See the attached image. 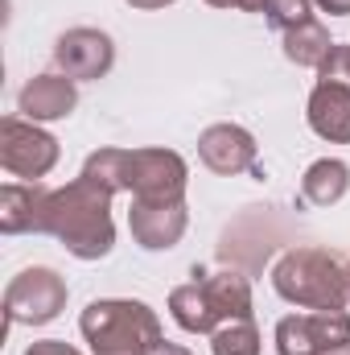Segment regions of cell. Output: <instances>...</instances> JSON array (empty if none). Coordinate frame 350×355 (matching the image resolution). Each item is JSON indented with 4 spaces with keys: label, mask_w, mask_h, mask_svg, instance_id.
<instances>
[{
    "label": "cell",
    "mask_w": 350,
    "mask_h": 355,
    "mask_svg": "<svg viewBox=\"0 0 350 355\" xmlns=\"http://www.w3.org/2000/svg\"><path fill=\"white\" fill-rule=\"evenodd\" d=\"M111 198L116 190L79 174L75 182L58 186L46 194V215H42V236H54L71 257L99 261L116 244V223H111Z\"/></svg>",
    "instance_id": "6da1fadb"
},
{
    "label": "cell",
    "mask_w": 350,
    "mask_h": 355,
    "mask_svg": "<svg viewBox=\"0 0 350 355\" xmlns=\"http://www.w3.org/2000/svg\"><path fill=\"white\" fill-rule=\"evenodd\" d=\"M83 174L116 194L128 190L140 202H185L190 186V170L174 149H99L87 157Z\"/></svg>",
    "instance_id": "7a4b0ae2"
},
{
    "label": "cell",
    "mask_w": 350,
    "mask_h": 355,
    "mask_svg": "<svg viewBox=\"0 0 350 355\" xmlns=\"http://www.w3.org/2000/svg\"><path fill=\"white\" fill-rule=\"evenodd\" d=\"M79 331L91 343V355H149L161 335V318L132 297H99L79 318Z\"/></svg>",
    "instance_id": "3957f363"
},
{
    "label": "cell",
    "mask_w": 350,
    "mask_h": 355,
    "mask_svg": "<svg viewBox=\"0 0 350 355\" xmlns=\"http://www.w3.org/2000/svg\"><path fill=\"white\" fill-rule=\"evenodd\" d=\"M272 289L305 310H342L350 302L347 268L326 248H288L272 265Z\"/></svg>",
    "instance_id": "277c9868"
},
{
    "label": "cell",
    "mask_w": 350,
    "mask_h": 355,
    "mask_svg": "<svg viewBox=\"0 0 350 355\" xmlns=\"http://www.w3.org/2000/svg\"><path fill=\"white\" fill-rule=\"evenodd\" d=\"M66 310V281L54 268H25L4 289V318L8 327H46Z\"/></svg>",
    "instance_id": "5b68a950"
},
{
    "label": "cell",
    "mask_w": 350,
    "mask_h": 355,
    "mask_svg": "<svg viewBox=\"0 0 350 355\" xmlns=\"http://www.w3.org/2000/svg\"><path fill=\"white\" fill-rule=\"evenodd\" d=\"M0 166L12 178L37 182L58 166V141L46 128H37L33 120L4 116L0 120Z\"/></svg>",
    "instance_id": "8992f818"
},
{
    "label": "cell",
    "mask_w": 350,
    "mask_h": 355,
    "mask_svg": "<svg viewBox=\"0 0 350 355\" xmlns=\"http://www.w3.org/2000/svg\"><path fill=\"white\" fill-rule=\"evenodd\" d=\"M350 343L347 310H313L288 314L276 322V352L280 355H334Z\"/></svg>",
    "instance_id": "52a82bcc"
},
{
    "label": "cell",
    "mask_w": 350,
    "mask_h": 355,
    "mask_svg": "<svg viewBox=\"0 0 350 355\" xmlns=\"http://www.w3.org/2000/svg\"><path fill=\"white\" fill-rule=\"evenodd\" d=\"M54 62L66 79H103L116 62V46L103 29H66L54 42Z\"/></svg>",
    "instance_id": "ba28073f"
},
{
    "label": "cell",
    "mask_w": 350,
    "mask_h": 355,
    "mask_svg": "<svg viewBox=\"0 0 350 355\" xmlns=\"http://www.w3.org/2000/svg\"><path fill=\"white\" fill-rule=\"evenodd\" d=\"M128 227L145 252H169L190 227V211H185V202H140V198H132Z\"/></svg>",
    "instance_id": "9c48e42d"
},
{
    "label": "cell",
    "mask_w": 350,
    "mask_h": 355,
    "mask_svg": "<svg viewBox=\"0 0 350 355\" xmlns=\"http://www.w3.org/2000/svg\"><path fill=\"white\" fill-rule=\"evenodd\" d=\"M198 157L206 170L223 178L248 174L256 166V137L239 124H210L202 137H198Z\"/></svg>",
    "instance_id": "30bf717a"
},
{
    "label": "cell",
    "mask_w": 350,
    "mask_h": 355,
    "mask_svg": "<svg viewBox=\"0 0 350 355\" xmlns=\"http://www.w3.org/2000/svg\"><path fill=\"white\" fill-rule=\"evenodd\" d=\"M79 103V87L66 75H37L29 79L17 95V112L33 124H50V120H66Z\"/></svg>",
    "instance_id": "8fae6325"
},
{
    "label": "cell",
    "mask_w": 350,
    "mask_h": 355,
    "mask_svg": "<svg viewBox=\"0 0 350 355\" xmlns=\"http://www.w3.org/2000/svg\"><path fill=\"white\" fill-rule=\"evenodd\" d=\"M309 128L330 141V145H350V87L347 83H322L309 91Z\"/></svg>",
    "instance_id": "7c38bea8"
},
{
    "label": "cell",
    "mask_w": 350,
    "mask_h": 355,
    "mask_svg": "<svg viewBox=\"0 0 350 355\" xmlns=\"http://www.w3.org/2000/svg\"><path fill=\"white\" fill-rule=\"evenodd\" d=\"M46 186H21V182H4L0 186V232L4 236H25L37 232L42 236V215H46Z\"/></svg>",
    "instance_id": "4fadbf2b"
},
{
    "label": "cell",
    "mask_w": 350,
    "mask_h": 355,
    "mask_svg": "<svg viewBox=\"0 0 350 355\" xmlns=\"http://www.w3.org/2000/svg\"><path fill=\"white\" fill-rule=\"evenodd\" d=\"M169 314L181 331L190 335H214L223 322L210 306V293H206V281H190V285H177L169 293Z\"/></svg>",
    "instance_id": "5bb4252c"
},
{
    "label": "cell",
    "mask_w": 350,
    "mask_h": 355,
    "mask_svg": "<svg viewBox=\"0 0 350 355\" xmlns=\"http://www.w3.org/2000/svg\"><path fill=\"white\" fill-rule=\"evenodd\" d=\"M206 281V293H210V306L219 314V322H235V318H252V285L243 272H210L202 277Z\"/></svg>",
    "instance_id": "9a60e30c"
},
{
    "label": "cell",
    "mask_w": 350,
    "mask_h": 355,
    "mask_svg": "<svg viewBox=\"0 0 350 355\" xmlns=\"http://www.w3.org/2000/svg\"><path fill=\"white\" fill-rule=\"evenodd\" d=\"M350 190V166L347 162H338V157H322V162H313L305 178H301V194L313 202V207H334V202H342Z\"/></svg>",
    "instance_id": "2e32d148"
},
{
    "label": "cell",
    "mask_w": 350,
    "mask_h": 355,
    "mask_svg": "<svg viewBox=\"0 0 350 355\" xmlns=\"http://www.w3.org/2000/svg\"><path fill=\"white\" fill-rule=\"evenodd\" d=\"M330 50H334V42H330V29L322 21H305V25L284 33V58L297 62V67H313L317 71L330 58Z\"/></svg>",
    "instance_id": "e0dca14e"
},
{
    "label": "cell",
    "mask_w": 350,
    "mask_h": 355,
    "mask_svg": "<svg viewBox=\"0 0 350 355\" xmlns=\"http://www.w3.org/2000/svg\"><path fill=\"white\" fill-rule=\"evenodd\" d=\"M210 352L214 355H260V331H256V322L252 318L223 322L210 335Z\"/></svg>",
    "instance_id": "ac0fdd59"
},
{
    "label": "cell",
    "mask_w": 350,
    "mask_h": 355,
    "mask_svg": "<svg viewBox=\"0 0 350 355\" xmlns=\"http://www.w3.org/2000/svg\"><path fill=\"white\" fill-rule=\"evenodd\" d=\"M309 8H313V0H264V21L272 25V29H280V33H288V29H297V25H305V21H313L309 17Z\"/></svg>",
    "instance_id": "d6986e66"
},
{
    "label": "cell",
    "mask_w": 350,
    "mask_h": 355,
    "mask_svg": "<svg viewBox=\"0 0 350 355\" xmlns=\"http://www.w3.org/2000/svg\"><path fill=\"white\" fill-rule=\"evenodd\" d=\"M317 79H322V83H347V87H350V46L334 42L330 58L317 67Z\"/></svg>",
    "instance_id": "ffe728a7"
},
{
    "label": "cell",
    "mask_w": 350,
    "mask_h": 355,
    "mask_svg": "<svg viewBox=\"0 0 350 355\" xmlns=\"http://www.w3.org/2000/svg\"><path fill=\"white\" fill-rule=\"evenodd\" d=\"M25 355H83V352L71 347V343H62V339H42V343H29Z\"/></svg>",
    "instance_id": "44dd1931"
},
{
    "label": "cell",
    "mask_w": 350,
    "mask_h": 355,
    "mask_svg": "<svg viewBox=\"0 0 350 355\" xmlns=\"http://www.w3.org/2000/svg\"><path fill=\"white\" fill-rule=\"evenodd\" d=\"M313 4L330 17H350V0H313Z\"/></svg>",
    "instance_id": "7402d4cb"
},
{
    "label": "cell",
    "mask_w": 350,
    "mask_h": 355,
    "mask_svg": "<svg viewBox=\"0 0 350 355\" xmlns=\"http://www.w3.org/2000/svg\"><path fill=\"white\" fill-rule=\"evenodd\" d=\"M124 4H132V8H145V12H153V8H165V4H174V0H124Z\"/></svg>",
    "instance_id": "603a6c76"
},
{
    "label": "cell",
    "mask_w": 350,
    "mask_h": 355,
    "mask_svg": "<svg viewBox=\"0 0 350 355\" xmlns=\"http://www.w3.org/2000/svg\"><path fill=\"white\" fill-rule=\"evenodd\" d=\"M149 355H194V352H185V347H177V343H157Z\"/></svg>",
    "instance_id": "cb8c5ba5"
},
{
    "label": "cell",
    "mask_w": 350,
    "mask_h": 355,
    "mask_svg": "<svg viewBox=\"0 0 350 355\" xmlns=\"http://www.w3.org/2000/svg\"><path fill=\"white\" fill-rule=\"evenodd\" d=\"M235 8H243V12H260L264 0H235Z\"/></svg>",
    "instance_id": "d4e9b609"
},
{
    "label": "cell",
    "mask_w": 350,
    "mask_h": 355,
    "mask_svg": "<svg viewBox=\"0 0 350 355\" xmlns=\"http://www.w3.org/2000/svg\"><path fill=\"white\" fill-rule=\"evenodd\" d=\"M206 4H214V8H235V0H206Z\"/></svg>",
    "instance_id": "484cf974"
},
{
    "label": "cell",
    "mask_w": 350,
    "mask_h": 355,
    "mask_svg": "<svg viewBox=\"0 0 350 355\" xmlns=\"http://www.w3.org/2000/svg\"><path fill=\"white\" fill-rule=\"evenodd\" d=\"M334 355H350V343H347V347H342V352H334Z\"/></svg>",
    "instance_id": "4316f807"
},
{
    "label": "cell",
    "mask_w": 350,
    "mask_h": 355,
    "mask_svg": "<svg viewBox=\"0 0 350 355\" xmlns=\"http://www.w3.org/2000/svg\"><path fill=\"white\" fill-rule=\"evenodd\" d=\"M347 285H350V265H347Z\"/></svg>",
    "instance_id": "83f0119b"
}]
</instances>
